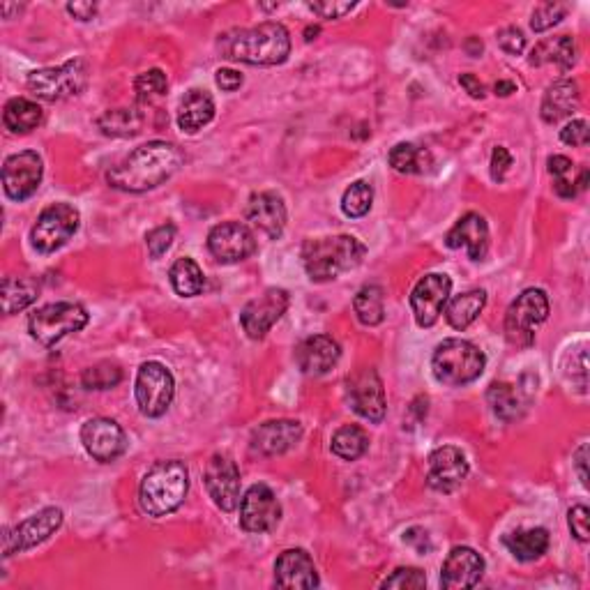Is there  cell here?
Here are the masks:
<instances>
[{"mask_svg":"<svg viewBox=\"0 0 590 590\" xmlns=\"http://www.w3.org/2000/svg\"><path fill=\"white\" fill-rule=\"evenodd\" d=\"M484 574V558L471 547H455L445 558L441 572V586L448 590L473 588Z\"/></svg>","mask_w":590,"mask_h":590,"instance_id":"obj_21","label":"cell"},{"mask_svg":"<svg viewBox=\"0 0 590 590\" xmlns=\"http://www.w3.org/2000/svg\"><path fill=\"white\" fill-rule=\"evenodd\" d=\"M577 63V44L570 35H558L542 40L531 54V65H556L563 72L572 70V65Z\"/></svg>","mask_w":590,"mask_h":590,"instance_id":"obj_29","label":"cell"},{"mask_svg":"<svg viewBox=\"0 0 590 590\" xmlns=\"http://www.w3.org/2000/svg\"><path fill=\"white\" fill-rule=\"evenodd\" d=\"M353 312L358 316V321L362 325H378L383 323L385 319V295L383 289L376 284H369V286H362L355 295L353 300Z\"/></svg>","mask_w":590,"mask_h":590,"instance_id":"obj_37","label":"cell"},{"mask_svg":"<svg viewBox=\"0 0 590 590\" xmlns=\"http://www.w3.org/2000/svg\"><path fill=\"white\" fill-rule=\"evenodd\" d=\"M369 450V438L358 425H346L332 436V452L344 461L360 459Z\"/></svg>","mask_w":590,"mask_h":590,"instance_id":"obj_39","label":"cell"},{"mask_svg":"<svg viewBox=\"0 0 590 590\" xmlns=\"http://www.w3.org/2000/svg\"><path fill=\"white\" fill-rule=\"evenodd\" d=\"M123 381V369H120L116 362H97V365L88 367L86 372L81 374V383L86 390H111Z\"/></svg>","mask_w":590,"mask_h":590,"instance_id":"obj_41","label":"cell"},{"mask_svg":"<svg viewBox=\"0 0 590 590\" xmlns=\"http://www.w3.org/2000/svg\"><path fill=\"white\" fill-rule=\"evenodd\" d=\"M215 81L219 88L226 90V93H233V90H238L242 86V74L236 70H217Z\"/></svg>","mask_w":590,"mask_h":590,"instance_id":"obj_52","label":"cell"},{"mask_svg":"<svg viewBox=\"0 0 590 590\" xmlns=\"http://www.w3.org/2000/svg\"><path fill=\"white\" fill-rule=\"evenodd\" d=\"M367 247L355 236L312 238L302 245V266L312 282H332L355 270L365 259Z\"/></svg>","mask_w":590,"mask_h":590,"instance_id":"obj_3","label":"cell"},{"mask_svg":"<svg viewBox=\"0 0 590 590\" xmlns=\"http://www.w3.org/2000/svg\"><path fill=\"white\" fill-rule=\"evenodd\" d=\"M302 438V425L295 420H268L252 431V450L259 455H284Z\"/></svg>","mask_w":590,"mask_h":590,"instance_id":"obj_23","label":"cell"},{"mask_svg":"<svg viewBox=\"0 0 590 590\" xmlns=\"http://www.w3.org/2000/svg\"><path fill=\"white\" fill-rule=\"evenodd\" d=\"M549 298L542 289H526L512 302L505 314V337L517 349H528L535 342V328L547 321Z\"/></svg>","mask_w":590,"mask_h":590,"instance_id":"obj_7","label":"cell"},{"mask_svg":"<svg viewBox=\"0 0 590 590\" xmlns=\"http://www.w3.org/2000/svg\"><path fill=\"white\" fill-rule=\"evenodd\" d=\"M307 7L323 19H342L344 14H349L353 10L355 3H332V0H323V3H307Z\"/></svg>","mask_w":590,"mask_h":590,"instance_id":"obj_50","label":"cell"},{"mask_svg":"<svg viewBox=\"0 0 590 590\" xmlns=\"http://www.w3.org/2000/svg\"><path fill=\"white\" fill-rule=\"evenodd\" d=\"M503 542L517 561L531 563L549 549V531L547 528H524V531L510 533Z\"/></svg>","mask_w":590,"mask_h":590,"instance_id":"obj_30","label":"cell"},{"mask_svg":"<svg viewBox=\"0 0 590 590\" xmlns=\"http://www.w3.org/2000/svg\"><path fill=\"white\" fill-rule=\"evenodd\" d=\"M484 365H487L484 353L466 339H445L443 344L436 346L434 358H431L436 381L450 385V388H461V385L478 381Z\"/></svg>","mask_w":590,"mask_h":590,"instance_id":"obj_5","label":"cell"},{"mask_svg":"<svg viewBox=\"0 0 590 590\" xmlns=\"http://www.w3.org/2000/svg\"><path fill=\"white\" fill-rule=\"evenodd\" d=\"M67 12H70L72 17L79 19V21H90L97 14V5L95 3H70L67 5Z\"/></svg>","mask_w":590,"mask_h":590,"instance_id":"obj_53","label":"cell"},{"mask_svg":"<svg viewBox=\"0 0 590 590\" xmlns=\"http://www.w3.org/2000/svg\"><path fill=\"white\" fill-rule=\"evenodd\" d=\"M44 164L35 150L10 155L3 164V187L12 201H26L42 183Z\"/></svg>","mask_w":590,"mask_h":590,"instance_id":"obj_16","label":"cell"},{"mask_svg":"<svg viewBox=\"0 0 590 590\" xmlns=\"http://www.w3.org/2000/svg\"><path fill=\"white\" fill-rule=\"evenodd\" d=\"M567 524H570V531L579 542H588L590 512H588L586 505H574V508L567 512Z\"/></svg>","mask_w":590,"mask_h":590,"instance_id":"obj_47","label":"cell"},{"mask_svg":"<svg viewBox=\"0 0 590 590\" xmlns=\"http://www.w3.org/2000/svg\"><path fill=\"white\" fill-rule=\"evenodd\" d=\"M282 521V505L266 484H254L240 501V526L247 533H270Z\"/></svg>","mask_w":590,"mask_h":590,"instance_id":"obj_13","label":"cell"},{"mask_svg":"<svg viewBox=\"0 0 590 590\" xmlns=\"http://www.w3.org/2000/svg\"><path fill=\"white\" fill-rule=\"evenodd\" d=\"M189 489L187 466L180 459L157 461L143 475L139 487V505L148 517H166L183 505Z\"/></svg>","mask_w":590,"mask_h":590,"instance_id":"obj_4","label":"cell"},{"mask_svg":"<svg viewBox=\"0 0 590 590\" xmlns=\"http://www.w3.org/2000/svg\"><path fill=\"white\" fill-rule=\"evenodd\" d=\"M88 319V312L77 302H54V305H44L35 314H30L28 330L35 342L54 346L72 332L86 328Z\"/></svg>","mask_w":590,"mask_h":590,"instance_id":"obj_6","label":"cell"},{"mask_svg":"<svg viewBox=\"0 0 590 590\" xmlns=\"http://www.w3.org/2000/svg\"><path fill=\"white\" fill-rule=\"evenodd\" d=\"M81 443L90 457L111 464L127 450V434L116 420L93 418L81 427Z\"/></svg>","mask_w":590,"mask_h":590,"instance_id":"obj_17","label":"cell"},{"mask_svg":"<svg viewBox=\"0 0 590 590\" xmlns=\"http://www.w3.org/2000/svg\"><path fill=\"white\" fill-rule=\"evenodd\" d=\"M579 107V86L572 79H558L551 83L542 100V120L549 125L570 118Z\"/></svg>","mask_w":590,"mask_h":590,"instance_id":"obj_27","label":"cell"},{"mask_svg":"<svg viewBox=\"0 0 590 590\" xmlns=\"http://www.w3.org/2000/svg\"><path fill=\"white\" fill-rule=\"evenodd\" d=\"M28 88L47 102H60L77 97L88 83V67L83 60H67L60 67H47L28 74Z\"/></svg>","mask_w":590,"mask_h":590,"instance_id":"obj_8","label":"cell"},{"mask_svg":"<svg viewBox=\"0 0 590 590\" xmlns=\"http://www.w3.org/2000/svg\"><path fill=\"white\" fill-rule=\"evenodd\" d=\"M256 236L247 224L222 222L208 236V249L219 263H238L256 252Z\"/></svg>","mask_w":590,"mask_h":590,"instance_id":"obj_18","label":"cell"},{"mask_svg":"<svg viewBox=\"0 0 590 590\" xmlns=\"http://www.w3.org/2000/svg\"><path fill=\"white\" fill-rule=\"evenodd\" d=\"M388 162L399 173H425L431 166L429 150L415 146V143H397L390 150Z\"/></svg>","mask_w":590,"mask_h":590,"instance_id":"obj_38","label":"cell"},{"mask_svg":"<svg viewBox=\"0 0 590 590\" xmlns=\"http://www.w3.org/2000/svg\"><path fill=\"white\" fill-rule=\"evenodd\" d=\"M459 83L466 88L468 95L475 97V100H482L484 97V86H482V81L475 77V74H461Z\"/></svg>","mask_w":590,"mask_h":590,"instance_id":"obj_54","label":"cell"},{"mask_svg":"<svg viewBox=\"0 0 590 590\" xmlns=\"http://www.w3.org/2000/svg\"><path fill=\"white\" fill-rule=\"evenodd\" d=\"M247 222H252L254 229H259L263 236L277 240L286 229V206L284 199L275 192L252 194L247 203Z\"/></svg>","mask_w":590,"mask_h":590,"instance_id":"obj_25","label":"cell"},{"mask_svg":"<svg viewBox=\"0 0 590 590\" xmlns=\"http://www.w3.org/2000/svg\"><path fill=\"white\" fill-rule=\"evenodd\" d=\"M166 88H169V79H166V74L162 70H148L136 77L134 81V90H136V97H139V102H155L160 100V97L166 93Z\"/></svg>","mask_w":590,"mask_h":590,"instance_id":"obj_43","label":"cell"},{"mask_svg":"<svg viewBox=\"0 0 590 590\" xmlns=\"http://www.w3.org/2000/svg\"><path fill=\"white\" fill-rule=\"evenodd\" d=\"M169 277L173 291L183 295V298H194V295H199L203 291V286H206V277H203L199 263L194 259H187V256L173 263Z\"/></svg>","mask_w":590,"mask_h":590,"instance_id":"obj_36","label":"cell"},{"mask_svg":"<svg viewBox=\"0 0 590 590\" xmlns=\"http://www.w3.org/2000/svg\"><path fill=\"white\" fill-rule=\"evenodd\" d=\"M452 291V279L448 275H441V272H431L425 275L415 284L411 293V307L415 323L420 328H431L438 319H441L445 305L450 300Z\"/></svg>","mask_w":590,"mask_h":590,"instance_id":"obj_15","label":"cell"},{"mask_svg":"<svg viewBox=\"0 0 590 590\" xmlns=\"http://www.w3.org/2000/svg\"><path fill=\"white\" fill-rule=\"evenodd\" d=\"M63 526V510L60 508H44L26 521H21L19 526L7 528L3 535V556L19 554V551H28L49 540L58 528Z\"/></svg>","mask_w":590,"mask_h":590,"instance_id":"obj_12","label":"cell"},{"mask_svg":"<svg viewBox=\"0 0 590 590\" xmlns=\"http://www.w3.org/2000/svg\"><path fill=\"white\" fill-rule=\"evenodd\" d=\"M427 586L425 572L418 570V567H399L390 574L388 579L383 581L381 588H397V590H420Z\"/></svg>","mask_w":590,"mask_h":590,"instance_id":"obj_44","label":"cell"},{"mask_svg":"<svg viewBox=\"0 0 590 590\" xmlns=\"http://www.w3.org/2000/svg\"><path fill=\"white\" fill-rule=\"evenodd\" d=\"M346 397L355 413L362 420H369L378 425L383 422L388 404H385V390L381 376L372 367H362L346 378Z\"/></svg>","mask_w":590,"mask_h":590,"instance_id":"obj_11","label":"cell"},{"mask_svg":"<svg viewBox=\"0 0 590 590\" xmlns=\"http://www.w3.org/2000/svg\"><path fill=\"white\" fill-rule=\"evenodd\" d=\"M3 123L12 134H28L42 123V109L37 102H30L26 97H14L5 104Z\"/></svg>","mask_w":590,"mask_h":590,"instance_id":"obj_32","label":"cell"},{"mask_svg":"<svg viewBox=\"0 0 590 590\" xmlns=\"http://www.w3.org/2000/svg\"><path fill=\"white\" fill-rule=\"evenodd\" d=\"M176 395V381L162 362H143L136 376V404L146 418H162Z\"/></svg>","mask_w":590,"mask_h":590,"instance_id":"obj_10","label":"cell"},{"mask_svg":"<svg viewBox=\"0 0 590 590\" xmlns=\"http://www.w3.org/2000/svg\"><path fill=\"white\" fill-rule=\"evenodd\" d=\"M289 291L284 289H268L259 298L249 300L240 314L242 330L247 332L249 339H263L289 309Z\"/></svg>","mask_w":590,"mask_h":590,"instance_id":"obj_14","label":"cell"},{"mask_svg":"<svg viewBox=\"0 0 590 590\" xmlns=\"http://www.w3.org/2000/svg\"><path fill=\"white\" fill-rule=\"evenodd\" d=\"M549 173L551 178H554V189L558 196H563V199H574L579 192L577 187V180H574V164L570 157H563V155H554L549 157Z\"/></svg>","mask_w":590,"mask_h":590,"instance_id":"obj_42","label":"cell"},{"mask_svg":"<svg viewBox=\"0 0 590 590\" xmlns=\"http://www.w3.org/2000/svg\"><path fill=\"white\" fill-rule=\"evenodd\" d=\"M561 141L572 148L588 146V123L586 120H570L561 130Z\"/></svg>","mask_w":590,"mask_h":590,"instance_id":"obj_48","label":"cell"},{"mask_svg":"<svg viewBox=\"0 0 590 590\" xmlns=\"http://www.w3.org/2000/svg\"><path fill=\"white\" fill-rule=\"evenodd\" d=\"M484 305H487V293L482 289L466 291L450 302L448 309H445V319L455 330H466L468 325L478 319Z\"/></svg>","mask_w":590,"mask_h":590,"instance_id":"obj_31","label":"cell"},{"mask_svg":"<svg viewBox=\"0 0 590 590\" xmlns=\"http://www.w3.org/2000/svg\"><path fill=\"white\" fill-rule=\"evenodd\" d=\"M97 127L104 136H113V139H127L141 132L143 116L136 109H109L97 118Z\"/></svg>","mask_w":590,"mask_h":590,"instance_id":"obj_34","label":"cell"},{"mask_svg":"<svg viewBox=\"0 0 590 590\" xmlns=\"http://www.w3.org/2000/svg\"><path fill=\"white\" fill-rule=\"evenodd\" d=\"M586 457H588V445L584 443L581 445V448L577 450V455H574V466H577V471H579V480H581V484H588V475H586Z\"/></svg>","mask_w":590,"mask_h":590,"instance_id":"obj_55","label":"cell"},{"mask_svg":"<svg viewBox=\"0 0 590 590\" xmlns=\"http://www.w3.org/2000/svg\"><path fill=\"white\" fill-rule=\"evenodd\" d=\"M81 215L79 210L70 203H54V206L44 208L37 222L30 231V242L37 252L54 254L67 242L72 240L74 233L79 231Z\"/></svg>","mask_w":590,"mask_h":590,"instance_id":"obj_9","label":"cell"},{"mask_svg":"<svg viewBox=\"0 0 590 590\" xmlns=\"http://www.w3.org/2000/svg\"><path fill=\"white\" fill-rule=\"evenodd\" d=\"M374 203V187L367 180H355L342 196V210L346 217H365L372 210Z\"/></svg>","mask_w":590,"mask_h":590,"instance_id":"obj_40","label":"cell"},{"mask_svg":"<svg viewBox=\"0 0 590 590\" xmlns=\"http://www.w3.org/2000/svg\"><path fill=\"white\" fill-rule=\"evenodd\" d=\"M468 475V459L455 445H443L431 452L427 484L441 494H452L464 484Z\"/></svg>","mask_w":590,"mask_h":590,"instance_id":"obj_20","label":"cell"},{"mask_svg":"<svg viewBox=\"0 0 590 590\" xmlns=\"http://www.w3.org/2000/svg\"><path fill=\"white\" fill-rule=\"evenodd\" d=\"M215 118V102L206 90H189L178 107V127L185 134H196Z\"/></svg>","mask_w":590,"mask_h":590,"instance_id":"obj_28","label":"cell"},{"mask_svg":"<svg viewBox=\"0 0 590 590\" xmlns=\"http://www.w3.org/2000/svg\"><path fill=\"white\" fill-rule=\"evenodd\" d=\"M180 164H183V155L173 143L148 141L134 148L125 160L111 166L107 180L120 192L141 194L164 185L180 169Z\"/></svg>","mask_w":590,"mask_h":590,"instance_id":"obj_1","label":"cell"},{"mask_svg":"<svg viewBox=\"0 0 590 590\" xmlns=\"http://www.w3.org/2000/svg\"><path fill=\"white\" fill-rule=\"evenodd\" d=\"M219 51L224 58L247 65H282L291 54V35L277 21H266L254 28L233 30L222 35Z\"/></svg>","mask_w":590,"mask_h":590,"instance_id":"obj_2","label":"cell"},{"mask_svg":"<svg viewBox=\"0 0 590 590\" xmlns=\"http://www.w3.org/2000/svg\"><path fill=\"white\" fill-rule=\"evenodd\" d=\"M494 90H496V95L508 97V95H512V93H514V90H517V86H514L512 81H498L496 86H494Z\"/></svg>","mask_w":590,"mask_h":590,"instance_id":"obj_56","label":"cell"},{"mask_svg":"<svg viewBox=\"0 0 590 590\" xmlns=\"http://www.w3.org/2000/svg\"><path fill=\"white\" fill-rule=\"evenodd\" d=\"M489 406L498 418L505 422H512L521 418L524 413V402H521V392L510 383H491L487 392Z\"/></svg>","mask_w":590,"mask_h":590,"instance_id":"obj_35","label":"cell"},{"mask_svg":"<svg viewBox=\"0 0 590 590\" xmlns=\"http://www.w3.org/2000/svg\"><path fill=\"white\" fill-rule=\"evenodd\" d=\"M445 245L450 249H464L468 259L482 261L489 252L487 219L478 213H466L445 236Z\"/></svg>","mask_w":590,"mask_h":590,"instance_id":"obj_24","label":"cell"},{"mask_svg":"<svg viewBox=\"0 0 590 590\" xmlns=\"http://www.w3.org/2000/svg\"><path fill=\"white\" fill-rule=\"evenodd\" d=\"M565 5L561 3H542L540 7H535L533 17H531V28L535 33H544V30L554 28L556 24H561L565 19Z\"/></svg>","mask_w":590,"mask_h":590,"instance_id":"obj_45","label":"cell"},{"mask_svg":"<svg viewBox=\"0 0 590 590\" xmlns=\"http://www.w3.org/2000/svg\"><path fill=\"white\" fill-rule=\"evenodd\" d=\"M173 240H176V226L173 224H162L153 229L146 236V245H148V252L153 259H162V256L169 252Z\"/></svg>","mask_w":590,"mask_h":590,"instance_id":"obj_46","label":"cell"},{"mask_svg":"<svg viewBox=\"0 0 590 590\" xmlns=\"http://www.w3.org/2000/svg\"><path fill=\"white\" fill-rule=\"evenodd\" d=\"M203 480H206V489L213 503L219 510L233 512L240 503V471L236 461L226 455H215L208 461L206 473H203Z\"/></svg>","mask_w":590,"mask_h":590,"instance_id":"obj_19","label":"cell"},{"mask_svg":"<svg viewBox=\"0 0 590 590\" xmlns=\"http://www.w3.org/2000/svg\"><path fill=\"white\" fill-rule=\"evenodd\" d=\"M37 293H40V286H37V282H33V279L5 277L3 289H0L5 316H12L21 312V309H26L28 305H33V302L37 300Z\"/></svg>","mask_w":590,"mask_h":590,"instance_id":"obj_33","label":"cell"},{"mask_svg":"<svg viewBox=\"0 0 590 590\" xmlns=\"http://www.w3.org/2000/svg\"><path fill=\"white\" fill-rule=\"evenodd\" d=\"M275 584L279 588H316L319 572L305 549H286L275 563Z\"/></svg>","mask_w":590,"mask_h":590,"instance_id":"obj_26","label":"cell"},{"mask_svg":"<svg viewBox=\"0 0 590 590\" xmlns=\"http://www.w3.org/2000/svg\"><path fill=\"white\" fill-rule=\"evenodd\" d=\"M339 358H342V346L328 335L307 337L295 349V362H298L300 372L307 376H325L330 369L337 367Z\"/></svg>","mask_w":590,"mask_h":590,"instance_id":"obj_22","label":"cell"},{"mask_svg":"<svg viewBox=\"0 0 590 590\" xmlns=\"http://www.w3.org/2000/svg\"><path fill=\"white\" fill-rule=\"evenodd\" d=\"M498 44H501V49L505 51V54L519 56L521 51L526 49V37L519 28L510 26V28H503L501 33H498Z\"/></svg>","mask_w":590,"mask_h":590,"instance_id":"obj_49","label":"cell"},{"mask_svg":"<svg viewBox=\"0 0 590 590\" xmlns=\"http://www.w3.org/2000/svg\"><path fill=\"white\" fill-rule=\"evenodd\" d=\"M510 166H512V155L508 153V148L496 146L494 153H491V178H494L496 183L498 180H503Z\"/></svg>","mask_w":590,"mask_h":590,"instance_id":"obj_51","label":"cell"}]
</instances>
